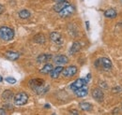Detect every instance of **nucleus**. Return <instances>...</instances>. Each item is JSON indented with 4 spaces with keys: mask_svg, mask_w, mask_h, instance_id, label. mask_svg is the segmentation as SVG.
Wrapping results in <instances>:
<instances>
[{
    "mask_svg": "<svg viewBox=\"0 0 122 115\" xmlns=\"http://www.w3.org/2000/svg\"><path fill=\"white\" fill-rule=\"evenodd\" d=\"M14 37V31L10 27L1 26L0 27V39L4 41H10Z\"/></svg>",
    "mask_w": 122,
    "mask_h": 115,
    "instance_id": "nucleus-1",
    "label": "nucleus"
},
{
    "mask_svg": "<svg viewBox=\"0 0 122 115\" xmlns=\"http://www.w3.org/2000/svg\"><path fill=\"white\" fill-rule=\"evenodd\" d=\"M27 101H28V96L24 92L18 93L14 96V98H13V102L16 106H24L27 103Z\"/></svg>",
    "mask_w": 122,
    "mask_h": 115,
    "instance_id": "nucleus-2",
    "label": "nucleus"
},
{
    "mask_svg": "<svg viewBox=\"0 0 122 115\" xmlns=\"http://www.w3.org/2000/svg\"><path fill=\"white\" fill-rule=\"evenodd\" d=\"M28 84H29V86H30L31 89L35 92L37 89H39L40 87L44 85L45 82H44V81H43L42 79H32V80L29 81Z\"/></svg>",
    "mask_w": 122,
    "mask_h": 115,
    "instance_id": "nucleus-3",
    "label": "nucleus"
},
{
    "mask_svg": "<svg viewBox=\"0 0 122 115\" xmlns=\"http://www.w3.org/2000/svg\"><path fill=\"white\" fill-rule=\"evenodd\" d=\"M77 70L78 69H77V67L75 66H70V67H66V68L63 69L62 74H63L64 77L71 78V77H73L77 73Z\"/></svg>",
    "mask_w": 122,
    "mask_h": 115,
    "instance_id": "nucleus-4",
    "label": "nucleus"
},
{
    "mask_svg": "<svg viewBox=\"0 0 122 115\" xmlns=\"http://www.w3.org/2000/svg\"><path fill=\"white\" fill-rule=\"evenodd\" d=\"M96 63L100 64V66L105 70H108V69H110L112 67V62H111V60L109 58L107 57H102L101 59H99Z\"/></svg>",
    "mask_w": 122,
    "mask_h": 115,
    "instance_id": "nucleus-5",
    "label": "nucleus"
},
{
    "mask_svg": "<svg viewBox=\"0 0 122 115\" xmlns=\"http://www.w3.org/2000/svg\"><path fill=\"white\" fill-rule=\"evenodd\" d=\"M86 83H87V80H84V79H78L76 80L75 81H73L71 84V90H73V91H75L77 89H79V88H81V87L85 86V85H86Z\"/></svg>",
    "mask_w": 122,
    "mask_h": 115,
    "instance_id": "nucleus-6",
    "label": "nucleus"
},
{
    "mask_svg": "<svg viewBox=\"0 0 122 115\" xmlns=\"http://www.w3.org/2000/svg\"><path fill=\"white\" fill-rule=\"evenodd\" d=\"M74 11V8L71 6V5H68L66 8H64L60 12H58V14L60 15V17L62 18H65V17H69L73 13Z\"/></svg>",
    "mask_w": 122,
    "mask_h": 115,
    "instance_id": "nucleus-7",
    "label": "nucleus"
},
{
    "mask_svg": "<svg viewBox=\"0 0 122 115\" xmlns=\"http://www.w3.org/2000/svg\"><path fill=\"white\" fill-rule=\"evenodd\" d=\"M92 96H93V98L95 100H97L98 102H102V101L103 100V96H103L102 91L97 88V89H94L92 91Z\"/></svg>",
    "mask_w": 122,
    "mask_h": 115,
    "instance_id": "nucleus-8",
    "label": "nucleus"
},
{
    "mask_svg": "<svg viewBox=\"0 0 122 115\" xmlns=\"http://www.w3.org/2000/svg\"><path fill=\"white\" fill-rule=\"evenodd\" d=\"M68 5H70V3L67 2L66 0H64V1H59V2H57V3L54 6V10H55L56 12H60L61 10H62L64 8H66Z\"/></svg>",
    "mask_w": 122,
    "mask_h": 115,
    "instance_id": "nucleus-9",
    "label": "nucleus"
},
{
    "mask_svg": "<svg viewBox=\"0 0 122 115\" xmlns=\"http://www.w3.org/2000/svg\"><path fill=\"white\" fill-rule=\"evenodd\" d=\"M54 62L56 65H65V64H68L69 59L66 55L60 54V55H57V56H56L54 58Z\"/></svg>",
    "mask_w": 122,
    "mask_h": 115,
    "instance_id": "nucleus-10",
    "label": "nucleus"
},
{
    "mask_svg": "<svg viewBox=\"0 0 122 115\" xmlns=\"http://www.w3.org/2000/svg\"><path fill=\"white\" fill-rule=\"evenodd\" d=\"M87 93H88V90H87V87L86 85L74 91V94L77 97H85L87 95Z\"/></svg>",
    "mask_w": 122,
    "mask_h": 115,
    "instance_id": "nucleus-11",
    "label": "nucleus"
},
{
    "mask_svg": "<svg viewBox=\"0 0 122 115\" xmlns=\"http://www.w3.org/2000/svg\"><path fill=\"white\" fill-rule=\"evenodd\" d=\"M51 59H52V55L51 54L43 53V54H41V55H39L37 57V62L40 63V64H44V63H47Z\"/></svg>",
    "mask_w": 122,
    "mask_h": 115,
    "instance_id": "nucleus-12",
    "label": "nucleus"
},
{
    "mask_svg": "<svg viewBox=\"0 0 122 115\" xmlns=\"http://www.w3.org/2000/svg\"><path fill=\"white\" fill-rule=\"evenodd\" d=\"M63 69H64V68H63L61 66L56 67V68H53V70L50 72V74H51V78H52V79H57L58 76L60 75V73H62Z\"/></svg>",
    "mask_w": 122,
    "mask_h": 115,
    "instance_id": "nucleus-13",
    "label": "nucleus"
},
{
    "mask_svg": "<svg viewBox=\"0 0 122 115\" xmlns=\"http://www.w3.org/2000/svg\"><path fill=\"white\" fill-rule=\"evenodd\" d=\"M50 39L53 42H55V43H60L61 41H62L61 35L59 33H57V32H52L50 34Z\"/></svg>",
    "mask_w": 122,
    "mask_h": 115,
    "instance_id": "nucleus-14",
    "label": "nucleus"
},
{
    "mask_svg": "<svg viewBox=\"0 0 122 115\" xmlns=\"http://www.w3.org/2000/svg\"><path fill=\"white\" fill-rule=\"evenodd\" d=\"M5 56L8 58L9 60H11V61H15L18 58L20 57V53H16V52H12V51H9L6 53Z\"/></svg>",
    "mask_w": 122,
    "mask_h": 115,
    "instance_id": "nucleus-15",
    "label": "nucleus"
},
{
    "mask_svg": "<svg viewBox=\"0 0 122 115\" xmlns=\"http://www.w3.org/2000/svg\"><path fill=\"white\" fill-rule=\"evenodd\" d=\"M79 107L82 110H85V111H91L93 110V106L88 102H81L79 104Z\"/></svg>",
    "mask_w": 122,
    "mask_h": 115,
    "instance_id": "nucleus-16",
    "label": "nucleus"
},
{
    "mask_svg": "<svg viewBox=\"0 0 122 115\" xmlns=\"http://www.w3.org/2000/svg\"><path fill=\"white\" fill-rule=\"evenodd\" d=\"M12 97H13V93H12V91H10V90H6V91H4V93H3V95H2V98H3L4 100L10 101Z\"/></svg>",
    "mask_w": 122,
    "mask_h": 115,
    "instance_id": "nucleus-17",
    "label": "nucleus"
},
{
    "mask_svg": "<svg viewBox=\"0 0 122 115\" xmlns=\"http://www.w3.org/2000/svg\"><path fill=\"white\" fill-rule=\"evenodd\" d=\"M80 50H81V45H80V43L79 42H74V43L72 44L71 50H70V53L71 54H75Z\"/></svg>",
    "mask_w": 122,
    "mask_h": 115,
    "instance_id": "nucleus-18",
    "label": "nucleus"
},
{
    "mask_svg": "<svg viewBox=\"0 0 122 115\" xmlns=\"http://www.w3.org/2000/svg\"><path fill=\"white\" fill-rule=\"evenodd\" d=\"M104 16L106 18H110V19L116 18L117 17V11L114 9H109V10H107L104 11Z\"/></svg>",
    "mask_w": 122,
    "mask_h": 115,
    "instance_id": "nucleus-19",
    "label": "nucleus"
},
{
    "mask_svg": "<svg viewBox=\"0 0 122 115\" xmlns=\"http://www.w3.org/2000/svg\"><path fill=\"white\" fill-rule=\"evenodd\" d=\"M52 70H53V65H51V64H46L45 66L40 70V72H41V74H48V73H50Z\"/></svg>",
    "mask_w": 122,
    "mask_h": 115,
    "instance_id": "nucleus-20",
    "label": "nucleus"
},
{
    "mask_svg": "<svg viewBox=\"0 0 122 115\" xmlns=\"http://www.w3.org/2000/svg\"><path fill=\"white\" fill-rule=\"evenodd\" d=\"M30 12L27 10H21L20 12H19V17L21 18V19H24V20H25V19H28L29 17H30Z\"/></svg>",
    "mask_w": 122,
    "mask_h": 115,
    "instance_id": "nucleus-21",
    "label": "nucleus"
},
{
    "mask_svg": "<svg viewBox=\"0 0 122 115\" xmlns=\"http://www.w3.org/2000/svg\"><path fill=\"white\" fill-rule=\"evenodd\" d=\"M34 40H35V42H37V43L43 44L44 42H45V38H44L43 35H41V34H38V35L34 38Z\"/></svg>",
    "mask_w": 122,
    "mask_h": 115,
    "instance_id": "nucleus-22",
    "label": "nucleus"
},
{
    "mask_svg": "<svg viewBox=\"0 0 122 115\" xmlns=\"http://www.w3.org/2000/svg\"><path fill=\"white\" fill-rule=\"evenodd\" d=\"M6 81H7L9 83H11V84H14V83H16V80L14 79V78L8 77V78H6Z\"/></svg>",
    "mask_w": 122,
    "mask_h": 115,
    "instance_id": "nucleus-23",
    "label": "nucleus"
},
{
    "mask_svg": "<svg viewBox=\"0 0 122 115\" xmlns=\"http://www.w3.org/2000/svg\"><path fill=\"white\" fill-rule=\"evenodd\" d=\"M7 112H6V110H4V109H0V115H4L6 114Z\"/></svg>",
    "mask_w": 122,
    "mask_h": 115,
    "instance_id": "nucleus-24",
    "label": "nucleus"
},
{
    "mask_svg": "<svg viewBox=\"0 0 122 115\" xmlns=\"http://www.w3.org/2000/svg\"><path fill=\"white\" fill-rule=\"evenodd\" d=\"M3 12H4V7H3V6L0 4V15L2 14Z\"/></svg>",
    "mask_w": 122,
    "mask_h": 115,
    "instance_id": "nucleus-25",
    "label": "nucleus"
},
{
    "mask_svg": "<svg viewBox=\"0 0 122 115\" xmlns=\"http://www.w3.org/2000/svg\"><path fill=\"white\" fill-rule=\"evenodd\" d=\"M71 113H73V114H78L77 111H74V110H71Z\"/></svg>",
    "mask_w": 122,
    "mask_h": 115,
    "instance_id": "nucleus-26",
    "label": "nucleus"
},
{
    "mask_svg": "<svg viewBox=\"0 0 122 115\" xmlns=\"http://www.w3.org/2000/svg\"><path fill=\"white\" fill-rule=\"evenodd\" d=\"M54 1H56V2H59V1H64V0H54Z\"/></svg>",
    "mask_w": 122,
    "mask_h": 115,
    "instance_id": "nucleus-27",
    "label": "nucleus"
},
{
    "mask_svg": "<svg viewBox=\"0 0 122 115\" xmlns=\"http://www.w3.org/2000/svg\"><path fill=\"white\" fill-rule=\"evenodd\" d=\"M2 80H3V78H2V77H1V76H0V82H1V81H2Z\"/></svg>",
    "mask_w": 122,
    "mask_h": 115,
    "instance_id": "nucleus-28",
    "label": "nucleus"
},
{
    "mask_svg": "<svg viewBox=\"0 0 122 115\" xmlns=\"http://www.w3.org/2000/svg\"><path fill=\"white\" fill-rule=\"evenodd\" d=\"M120 1H121V4H122V0H120Z\"/></svg>",
    "mask_w": 122,
    "mask_h": 115,
    "instance_id": "nucleus-29",
    "label": "nucleus"
}]
</instances>
